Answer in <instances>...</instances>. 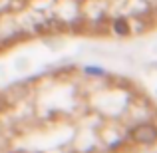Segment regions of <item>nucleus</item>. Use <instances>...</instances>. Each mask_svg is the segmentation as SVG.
Segmentation results:
<instances>
[{"instance_id": "1", "label": "nucleus", "mask_w": 157, "mask_h": 153, "mask_svg": "<svg viewBox=\"0 0 157 153\" xmlns=\"http://www.w3.org/2000/svg\"><path fill=\"white\" fill-rule=\"evenodd\" d=\"M131 137L137 143H153L157 137V131L153 125H137L133 131H131Z\"/></svg>"}, {"instance_id": "2", "label": "nucleus", "mask_w": 157, "mask_h": 153, "mask_svg": "<svg viewBox=\"0 0 157 153\" xmlns=\"http://www.w3.org/2000/svg\"><path fill=\"white\" fill-rule=\"evenodd\" d=\"M115 30H117V32H123V34H127V26H125V22H117V24H115Z\"/></svg>"}]
</instances>
